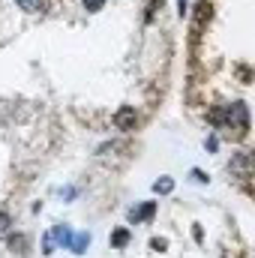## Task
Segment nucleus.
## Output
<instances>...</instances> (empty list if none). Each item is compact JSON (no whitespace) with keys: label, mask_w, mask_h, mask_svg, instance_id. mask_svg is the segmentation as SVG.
<instances>
[{"label":"nucleus","mask_w":255,"mask_h":258,"mask_svg":"<svg viewBox=\"0 0 255 258\" xmlns=\"http://www.w3.org/2000/svg\"><path fill=\"white\" fill-rule=\"evenodd\" d=\"M204 144H207V150H216V147H219V141H216V138H213V135H210V138H207V141H204Z\"/></svg>","instance_id":"nucleus-18"},{"label":"nucleus","mask_w":255,"mask_h":258,"mask_svg":"<svg viewBox=\"0 0 255 258\" xmlns=\"http://www.w3.org/2000/svg\"><path fill=\"white\" fill-rule=\"evenodd\" d=\"M9 222H12L9 213H0V231H9Z\"/></svg>","instance_id":"nucleus-15"},{"label":"nucleus","mask_w":255,"mask_h":258,"mask_svg":"<svg viewBox=\"0 0 255 258\" xmlns=\"http://www.w3.org/2000/svg\"><path fill=\"white\" fill-rule=\"evenodd\" d=\"M153 213H156V204L147 201V204H138V207L129 213V219H153Z\"/></svg>","instance_id":"nucleus-5"},{"label":"nucleus","mask_w":255,"mask_h":258,"mask_svg":"<svg viewBox=\"0 0 255 258\" xmlns=\"http://www.w3.org/2000/svg\"><path fill=\"white\" fill-rule=\"evenodd\" d=\"M153 189H156L159 195H165V192H171V189H174V180H171V177H159V180L153 183Z\"/></svg>","instance_id":"nucleus-9"},{"label":"nucleus","mask_w":255,"mask_h":258,"mask_svg":"<svg viewBox=\"0 0 255 258\" xmlns=\"http://www.w3.org/2000/svg\"><path fill=\"white\" fill-rule=\"evenodd\" d=\"M150 246H153V249H159V252H162V249H165V246H168V243H165V240H162V237H153V240H150Z\"/></svg>","instance_id":"nucleus-17"},{"label":"nucleus","mask_w":255,"mask_h":258,"mask_svg":"<svg viewBox=\"0 0 255 258\" xmlns=\"http://www.w3.org/2000/svg\"><path fill=\"white\" fill-rule=\"evenodd\" d=\"M102 3H105V0H84V6H87L90 12H96V9H102Z\"/></svg>","instance_id":"nucleus-14"},{"label":"nucleus","mask_w":255,"mask_h":258,"mask_svg":"<svg viewBox=\"0 0 255 258\" xmlns=\"http://www.w3.org/2000/svg\"><path fill=\"white\" fill-rule=\"evenodd\" d=\"M6 246H9L12 252H24V246H27V237H24V234H9Z\"/></svg>","instance_id":"nucleus-8"},{"label":"nucleus","mask_w":255,"mask_h":258,"mask_svg":"<svg viewBox=\"0 0 255 258\" xmlns=\"http://www.w3.org/2000/svg\"><path fill=\"white\" fill-rule=\"evenodd\" d=\"M126 243H129V231H126V228H114V231H111V246L120 249V246H126Z\"/></svg>","instance_id":"nucleus-7"},{"label":"nucleus","mask_w":255,"mask_h":258,"mask_svg":"<svg viewBox=\"0 0 255 258\" xmlns=\"http://www.w3.org/2000/svg\"><path fill=\"white\" fill-rule=\"evenodd\" d=\"M54 240H63V243L69 246V243H72V231H69V228H54Z\"/></svg>","instance_id":"nucleus-12"},{"label":"nucleus","mask_w":255,"mask_h":258,"mask_svg":"<svg viewBox=\"0 0 255 258\" xmlns=\"http://www.w3.org/2000/svg\"><path fill=\"white\" fill-rule=\"evenodd\" d=\"M192 177H195L198 183H207V180H210V177H207V174H204L201 168H192Z\"/></svg>","instance_id":"nucleus-16"},{"label":"nucleus","mask_w":255,"mask_h":258,"mask_svg":"<svg viewBox=\"0 0 255 258\" xmlns=\"http://www.w3.org/2000/svg\"><path fill=\"white\" fill-rule=\"evenodd\" d=\"M135 123H138V111H135V108H129V105H123L120 111L114 114V126H117V129H123V132L135 129Z\"/></svg>","instance_id":"nucleus-4"},{"label":"nucleus","mask_w":255,"mask_h":258,"mask_svg":"<svg viewBox=\"0 0 255 258\" xmlns=\"http://www.w3.org/2000/svg\"><path fill=\"white\" fill-rule=\"evenodd\" d=\"M15 3L21 9H27V12H39L42 9V0H15Z\"/></svg>","instance_id":"nucleus-10"},{"label":"nucleus","mask_w":255,"mask_h":258,"mask_svg":"<svg viewBox=\"0 0 255 258\" xmlns=\"http://www.w3.org/2000/svg\"><path fill=\"white\" fill-rule=\"evenodd\" d=\"M87 243H90V237H87V234H72V243H69V249L81 255V252L87 249Z\"/></svg>","instance_id":"nucleus-6"},{"label":"nucleus","mask_w":255,"mask_h":258,"mask_svg":"<svg viewBox=\"0 0 255 258\" xmlns=\"http://www.w3.org/2000/svg\"><path fill=\"white\" fill-rule=\"evenodd\" d=\"M210 123H225V108H210Z\"/></svg>","instance_id":"nucleus-11"},{"label":"nucleus","mask_w":255,"mask_h":258,"mask_svg":"<svg viewBox=\"0 0 255 258\" xmlns=\"http://www.w3.org/2000/svg\"><path fill=\"white\" fill-rule=\"evenodd\" d=\"M210 18H213V6H210V0H198L195 9H192V30L201 33V30L210 24Z\"/></svg>","instance_id":"nucleus-2"},{"label":"nucleus","mask_w":255,"mask_h":258,"mask_svg":"<svg viewBox=\"0 0 255 258\" xmlns=\"http://www.w3.org/2000/svg\"><path fill=\"white\" fill-rule=\"evenodd\" d=\"M228 171H231L234 177L249 180V177L255 174V156H252L249 150H237V153L231 156V162H228Z\"/></svg>","instance_id":"nucleus-1"},{"label":"nucleus","mask_w":255,"mask_h":258,"mask_svg":"<svg viewBox=\"0 0 255 258\" xmlns=\"http://www.w3.org/2000/svg\"><path fill=\"white\" fill-rule=\"evenodd\" d=\"M225 123L246 129V123H249V114H246V105H243V102H234V105H228V108H225Z\"/></svg>","instance_id":"nucleus-3"},{"label":"nucleus","mask_w":255,"mask_h":258,"mask_svg":"<svg viewBox=\"0 0 255 258\" xmlns=\"http://www.w3.org/2000/svg\"><path fill=\"white\" fill-rule=\"evenodd\" d=\"M54 243H57V240H54V234H51V237L45 234V237H42V252H45V255H51V252H54Z\"/></svg>","instance_id":"nucleus-13"}]
</instances>
